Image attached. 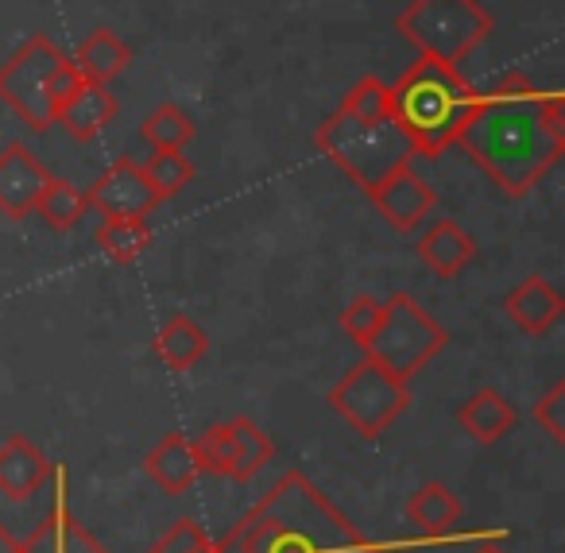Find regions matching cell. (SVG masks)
I'll return each mask as SVG.
<instances>
[{
	"label": "cell",
	"mask_w": 565,
	"mask_h": 553,
	"mask_svg": "<svg viewBox=\"0 0 565 553\" xmlns=\"http://www.w3.org/2000/svg\"><path fill=\"white\" fill-rule=\"evenodd\" d=\"M457 143L500 187L503 198H526L565 156V97L542 89L523 71H508L477 94Z\"/></svg>",
	"instance_id": "obj_1"
},
{
	"label": "cell",
	"mask_w": 565,
	"mask_h": 553,
	"mask_svg": "<svg viewBox=\"0 0 565 553\" xmlns=\"http://www.w3.org/2000/svg\"><path fill=\"white\" fill-rule=\"evenodd\" d=\"M217 553H392L395 545H380L356 527L349 514L333 507L307 472L291 468L267 488L252 511L228 527L225 538L213 542Z\"/></svg>",
	"instance_id": "obj_2"
},
{
	"label": "cell",
	"mask_w": 565,
	"mask_h": 553,
	"mask_svg": "<svg viewBox=\"0 0 565 553\" xmlns=\"http://www.w3.org/2000/svg\"><path fill=\"white\" fill-rule=\"evenodd\" d=\"M477 102V89L461 78V71L438 59L411 63V71L392 86V120L403 128L423 159H438L454 148L465 120Z\"/></svg>",
	"instance_id": "obj_3"
},
{
	"label": "cell",
	"mask_w": 565,
	"mask_h": 553,
	"mask_svg": "<svg viewBox=\"0 0 565 553\" xmlns=\"http://www.w3.org/2000/svg\"><path fill=\"white\" fill-rule=\"evenodd\" d=\"M82 78L71 59L47 35H32L12 51L9 63H0V102L9 105L32 132L43 136L55 128L66 94Z\"/></svg>",
	"instance_id": "obj_4"
},
{
	"label": "cell",
	"mask_w": 565,
	"mask_h": 553,
	"mask_svg": "<svg viewBox=\"0 0 565 553\" xmlns=\"http://www.w3.org/2000/svg\"><path fill=\"white\" fill-rule=\"evenodd\" d=\"M315 143L364 194H372L387 174L411 167V159L418 156L415 143L403 136V128L395 120L361 125V120L345 117V113H333L330 120H322L315 132Z\"/></svg>",
	"instance_id": "obj_5"
},
{
	"label": "cell",
	"mask_w": 565,
	"mask_h": 553,
	"mask_svg": "<svg viewBox=\"0 0 565 553\" xmlns=\"http://www.w3.org/2000/svg\"><path fill=\"white\" fill-rule=\"evenodd\" d=\"M395 28L423 59L457 66L488 43L495 20L480 0H411Z\"/></svg>",
	"instance_id": "obj_6"
},
{
	"label": "cell",
	"mask_w": 565,
	"mask_h": 553,
	"mask_svg": "<svg viewBox=\"0 0 565 553\" xmlns=\"http://www.w3.org/2000/svg\"><path fill=\"white\" fill-rule=\"evenodd\" d=\"M449 344V329L434 321L407 290H395L384 302V318H380L376 333L361 344L364 357L376 360L399 380L418 375L441 349Z\"/></svg>",
	"instance_id": "obj_7"
},
{
	"label": "cell",
	"mask_w": 565,
	"mask_h": 553,
	"mask_svg": "<svg viewBox=\"0 0 565 553\" xmlns=\"http://www.w3.org/2000/svg\"><path fill=\"white\" fill-rule=\"evenodd\" d=\"M330 406L341 414V422L356 429L361 437L376 442L395 418L411 406V387L407 380L392 375L387 368H380L376 360L364 357L361 364H353L330 391Z\"/></svg>",
	"instance_id": "obj_8"
},
{
	"label": "cell",
	"mask_w": 565,
	"mask_h": 553,
	"mask_svg": "<svg viewBox=\"0 0 565 553\" xmlns=\"http://www.w3.org/2000/svg\"><path fill=\"white\" fill-rule=\"evenodd\" d=\"M86 194L89 210L120 221H148L159 210V202H163L156 194V187L148 182V174H143V167L132 163V159H117L109 171H102V179Z\"/></svg>",
	"instance_id": "obj_9"
},
{
	"label": "cell",
	"mask_w": 565,
	"mask_h": 553,
	"mask_svg": "<svg viewBox=\"0 0 565 553\" xmlns=\"http://www.w3.org/2000/svg\"><path fill=\"white\" fill-rule=\"evenodd\" d=\"M51 179L55 174L40 163V156L28 143L12 140L9 148L0 151V213L12 221L32 217Z\"/></svg>",
	"instance_id": "obj_10"
},
{
	"label": "cell",
	"mask_w": 565,
	"mask_h": 553,
	"mask_svg": "<svg viewBox=\"0 0 565 553\" xmlns=\"http://www.w3.org/2000/svg\"><path fill=\"white\" fill-rule=\"evenodd\" d=\"M372 205L380 210V217L395 228V233H415L418 225H426V217L434 213V190L426 179H418L411 167L387 174L376 190H372Z\"/></svg>",
	"instance_id": "obj_11"
},
{
	"label": "cell",
	"mask_w": 565,
	"mask_h": 553,
	"mask_svg": "<svg viewBox=\"0 0 565 553\" xmlns=\"http://www.w3.org/2000/svg\"><path fill=\"white\" fill-rule=\"evenodd\" d=\"M51 472H55L58 499H55V507H51L47 519H43L40 527H35L32 534L20 542V553H109L86 527H82L78 519H74L71 511H66V503H63L66 472H63V468H51Z\"/></svg>",
	"instance_id": "obj_12"
},
{
	"label": "cell",
	"mask_w": 565,
	"mask_h": 553,
	"mask_svg": "<svg viewBox=\"0 0 565 553\" xmlns=\"http://www.w3.org/2000/svg\"><path fill=\"white\" fill-rule=\"evenodd\" d=\"M113 120H117V97H113V89L105 86V82H78V86L66 94L55 125L63 128L71 140L89 143V140H97Z\"/></svg>",
	"instance_id": "obj_13"
},
{
	"label": "cell",
	"mask_w": 565,
	"mask_h": 553,
	"mask_svg": "<svg viewBox=\"0 0 565 553\" xmlns=\"http://www.w3.org/2000/svg\"><path fill=\"white\" fill-rule=\"evenodd\" d=\"M503 313L523 329L526 337H546L550 329L562 321L565 313V298L550 287V279L542 275H526L515 290L503 295Z\"/></svg>",
	"instance_id": "obj_14"
},
{
	"label": "cell",
	"mask_w": 565,
	"mask_h": 553,
	"mask_svg": "<svg viewBox=\"0 0 565 553\" xmlns=\"http://www.w3.org/2000/svg\"><path fill=\"white\" fill-rule=\"evenodd\" d=\"M415 252H418V259L438 275V279H457V275L477 259V236L465 233L457 221L441 217V221H434L423 236H418Z\"/></svg>",
	"instance_id": "obj_15"
},
{
	"label": "cell",
	"mask_w": 565,
	"mask_h": 553,
	"mask_svg": "<svg viewBox=\"0 0 565 553\" xmlns=\"http://www.w3.org/2000/svg\"><path fill=\"white\" fill-rule=\"evenodd\" d=\"M51 460L40 445H32L24 434H9V442L0 445V496L28 499L47 483Z\"/></svg>",
	"instance_id": "obj_16"
},
{
	"label": "cell",
	"mask_w": 565,
	"mask_h": 553,
	"mask_svg": "<svg viewBox=\"0 0 565 553\" xmlns=\"http://www.w3.org/2000/svg\"><path fill=\"white\" fill-rule=\"evenodd\" d=\"M515 422H519L515 406H511L508 398H503V391H495V387L472 391V395L457 406V426L480 445H495L500 437H508L511 429H515Z\"/></svg>",
	"instance_id": "obj_17"
},
{
	"label": "cell",
	"mask_w": 565,
	"mask_h": 553,
	"mask_svg": "<svg viewBox=\"0 0 565 553\" xmlns=\"http://www.w3.org/2000/svg\"><path fill=\"white\" fill-rule=\"evenodd\" d=\"M143 472L156 483L163 496H186L198 480V460L194 449L182 434H167L163 442H156V449L143 457Z\"/></svg>",
	"instance_id": "obj_18"
},
{
	"label": "cell",
	"mask_w": 565,
	"mask_h": 553,
	"mask_svg": "<svg viewBox=\"0 0 565 553\" xmlns=\"http://www.w3.org/2000/svg\"><path fill=\"white\" fill-rule=\"evenodd\" d=\"M128 63H132V47L113 28H97L74 51V71H78L82 82H105L109 86L113 78H120L128 71Z\"/></svg>",
	"instance_id": "obj_19"
},
{
	"label": "cell",
	"mask_w": 565,
	"mask_h": 553,
	"mask_svg": "<svg viewBox=\"0 0 565 553\" xmlns=\"http://www.w3.org/2000/svg\"><path fill=\"white\" fill-rule=\"evenodd\" d=\"M205 352H210V333H205L194 318H186V313L167 318L163 329L156 333V357L163 360L171 372H190Z\"/></svg>",
	"instance_id": "obj_20"
},
{
	"label": "cell",
	"mask_w": 565,
	"mask_h": 553,
	"mask_svg": "<svg viewBox=\"0 0 565 553\" xmlns=\"http://www.w3.org/2000/svg\"><path fill=\"white\" fill-rule=\"evenodd\" d=\"M407 519L418 527V534L441 538L461 522V499L446 488L441 480L423 483L418 491H411L407 499Z\"/></svg>",
	"instance_id": "obj_21"
},
{
	"label": "cell",
	"mask_w": 565,
	"mask_h": 553,
	"mask_svg": "<svg viewBox=\"0 0 565 553\" xmlns=\"http://www.w3.org/2000/svg\"><path fill=\"white\" fill-rule=\"evenodd\" d=\"M228 426H233V480L248 483L259 468L271 465L275 445H271V437H267L252 418H244V414L228 422Z\"/></svg>",
	"instance_id": "obj_22"
},
{
	"label": "cell",
	"mask_w": 565,
	"mask_h": 553,
	"mask_svg": "<svg viewBox=\"0 0 565 553\" xmlns=\"http://www.w3.org/2000/svg\"><path fill=\"white\" fill-rule=\"evenodd\" d=\"M97 248L113 259V264H132L148 252L151 244V228L148 221H120V217H102L94 233Z\"/></svg>",
	"instance_id": "obj_23"
},
{
	"label": "cell",
	"mask_w": 565,
	"mask_h": 553,
	"mask_svg": "<svg viewBox=\"0 0 565 553\" xmlns=\"http://www.w3.org/2000/svg\"><path fill=\"white\" fill-rule=\"evenodd\" d=\"M194 132H198L194 120H190L179 105H159L140 125V136L151 143V151H186Z\"/></svg>",
	"instance_id": "obj_24"
},
{
	"label": "cell",
	"mask_w": 565,
	"mask_h": 553,
	"mask_svg": "<svg viewBox=\"0 0 565 553\" xmlns=\"http://www.w3.org/2000/svg\"><path fill=\"white\" fill-rule=\"evenodd\" d=\"M35 213H40L51 228H58V233H71V228L89 213V194L82 187L63 182V179H51V187L43 190Z\"/></svg>",
	"instance_id": "obj_25"
},
{
	"label": "cell",
	"mask_w": 565,
	"mask_h": 553,
	"mask_svg": "<svg viewBox=\"0 0 565 553\" xmlns=\"http://www.w3.org/2000/svg\"><path fill=\"white\" fill-rule=\"evenodd\" d=\"M345 117L361 120V125H380V120H392V86L380 82L376 74H364L349 86V94L341 97V109Z\"/></svg>",
	"instance_id": "obj_26"
},
{
	"label": "cell",
	"mask_w": 565,
	"mask_h": 553,
	"mask_svg": "<svg viewBox=\"0 0 565 553\" xmlns=\"http://www.w3.org/2000/svg\"><path fill=\"white\" fill-rule=\"evenodd\" d=\"M143 174H148V182L156 187V194L163 198H179L182 190L194 182V163H190L186 151H151L148 159H143Z\"/></svg>",
	"instance_id": "obj_27"
},
{
	"label": "cell",
	"mask_w": 565,
	"mask_h": 553,
	"mask_svg": "<svg viewBox=\"0 0 565 553\" xmlns=\"http://www.w3.org/2000/svg\"><path fill=\"white\" fill-rule=\"evenodd\" d=\"M194 460L198 472H213V476H233V426L228 422H217L205 434L194 437Z\"/></svg>",
	"instance_id": "obj_28"
},
{
	"label": "cell",
	"mask_w": 565,
	"mask_h": 553,
	"mask_svg": "<svg viewBox=\"0 0 565 553\" xmlns=\"http://www.w3.org/2000/svg\"><path fill=\"white\" fill-rule=\"evenodd\" d=\"M380 318H384V302H380V298H372V295H356L353 302L341 310L338 326H341V333H345L349 341L364 344L372 333H376Z\"/></svg>",
	"instance_id": "obj_29"
},
{
	"label": "cell",
	"mask_w": 565,
	"mask_h": 553,
	"mask_svg": "<svg viewBox=\"0 0 565 553\" xmlns=\"http://www.w3.org/2000/svg\"><path fill=\"white\" fill-rule=\"evenodd\" d=\"M205 542H210V534H205L202 522H194V519H179L171 530H167L163 538H159L156 545H151V553H198Z\"/></svg>",
	"instance_id": "obj_30"
},
{
	"label": "cell",
	"mask_w": 565,
	"mask_h": 553,
	"mask_svg": "<svg viewBox=\"0 0 565 553\" xmlns=\"http://www.w3.org/2000/svg\"><path fill=\"white\" fill-rule=\"evenodd\" d=\"M562 406H565V383H554L550 395L534 406V422L546 429L554 442H565V422H562Z\"/></svg>",
	"instance_id": "obj_31"
},
{
	"label": "cell",
	"mask_w": 565,
	"mask_h": 553,
	"mask_svg": "<svg viewBox=\"0 0 565 553\" xmlns=\"http://www.w3.org/2000/svg\"><path fill=\"white\" fill-rule=\"evenodd\" d=\"M472 553H508V550H503V538L500 534H488L480 545H472Z\"/></svg>",
	"instance_id": "obj_32"
},
{
	"label": "cell",
	"mask_w": 565,
	"mask_h": 553,
	"mask_svg": "<svg viewBox=\"0 0 565 553\" xmlns=\"http://www.w3.org/2000/svg\"><path fill=\"white\" fill-rule=\"evenodd\" d=\"M0 553H20V538H12L4 527H0Z\"/></svg>",
	"instance_id": "obj_33"
},
{
	"label": "cell",
	"mask_w": 565,
	"mask_h": 553,
	"mask_svg": "<svg viewBox=\"0 0 565 553\" xmlns=\"http://www.w3.org/2000/svg\"><path fill=\"white\" fill-rule=\"evenodd\" d=\"M198 553H217V550H213V542H205V545H202V550H198Z\"/></svg>",
	"instance_id": "obj_34"
}]
</instances>
